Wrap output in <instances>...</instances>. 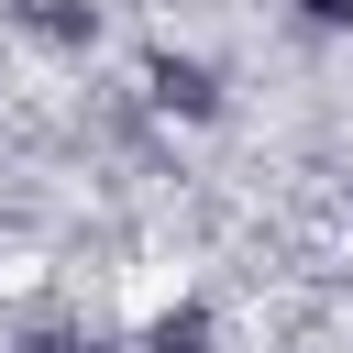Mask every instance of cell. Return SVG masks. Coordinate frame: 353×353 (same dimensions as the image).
Segmentation results:
<instances>
[{
    "label": "cell",
    "instance_id": "6da1fadb",
    "mask_svg": "<svg viewBox=\"0 0 353 353\" xmlns=\"http://www.w3.org/2000/svg\"><path fill=\"white\" fill-rule=\"evenodd\" d=\"M309 11H331V22H342V11H353V0H309Z\"/></svg>",
    "mask_w": 353,
    "mask_h": 353
}]
</instances>
